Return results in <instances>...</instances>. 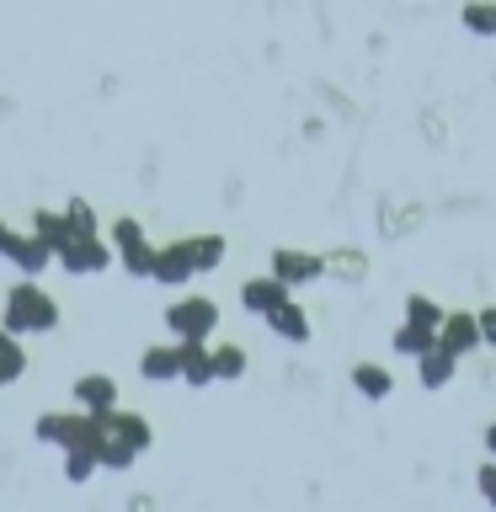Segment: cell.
Wrapping results in <instances>:
<instances>
[{
	"instance_id": "ba28073f",
	"label": "cell",
	"mask_w": 496,
	"mask_h": 512,
	"mask_svg": "<svg viewBox=\"0 0 496 512\" xmlns=\"http://www.w3.org/2000/svg\"><path fill=\"white\" fill-rule=\"evenodd\" d=\"M438 347L448 352V358H470L475 347H486V336H480V315H448Z\"/></svg>"
},
{
	"instance_id": "484cf974",
	"label": "cell",
	"mask_w": 496,
	"mask_h": 512,
	"mask_svg": "<svg viewBox=\"0 0 496 512\" xmlns=\"http://www.w3.org/2000/svg\"><path fill=\"white\" fill-rule=\"evenodd\" d=\"M139 240H144V224H139V219L123 214L118 224H112V246H118V251H123V246H139Z\"/></svg>"
},
{
	"instance_id": "3957f363",
	"label": "cell",
	"mask_w": 496,
	"mask_h": 512,
	"mask_svg": "<svg viewBox=\"0 0 496 512\" xmlns=\"http://www.w3.org/2000/svg\"><path fill=\"white\" fill-rule=\"evenodd\" d=\"M38 443L80 454V448H96V422L86 411H48V416H38Z\"/></svg>"
},
{
	"instance_id": "7c38bea8",
	"label": "cell",
	"mask_w": 496,
	"mask_h": 512,
	"mask_svg": "<svg viewBox=\"0 0 496 512\" xmlns=\"http://www.w3.org/2000/svg\"><path fill=\"white\" fill-rule=\"evenodd\" d=\"M198 272H192V262H187V246L176 240V246H160V256H155V283H166V288H182V283H192Z\"/></svg>"
},
{
	"instance_id": "44dd1931",
	"label": "cell",
	"mask_w": 496,
	"mask_h": 512,
	"mask_svg": "<svg viewBox=\"0 0 496 512\" xmlns=\"http://www.w3.org/2000/svg\"><path fill=\"white\" fill-rule=\"evenodd\" d=\"M214 368H219V384H235L240 374H246V352H240L235 342H219L214 347Z\"/></svg>"
},
{
	"instance_id": "7a4b0ae2",
	"label": "cell",
	"mask_w": 496,
	"mask_h": 512,
	"mask_svg": "<svg viewBox=\"0 0 496 512\" xmlns=\"http://www.w3.org/2000/svg\"><path fill=\"white\" fill-rule=\"evenodd\" d=\"M166 326H171L176 342H208L219 326V310H214V299H203V294H182V299H171Z\"/></svg>"
},
{
	"instance_id": "277c9868",
	"label": "cell",
	"mask_w": 496,
	"mask_h": 512,
	"mask_svg": "<svg viewBox=\"0 0 496 512\" xmlns=\"http://www.w3.org/2000/svg\"><path fill=\"white\" fill-rule=\"evenodd\" d=\"M0 251H6V262H11L16 272H22V283H32L48 262H59V256L48 251L38 235H22V230H6V235H0Z\"/></svg>"
},
{
	"instance_id": "ac0fdd59",
	"label": "cell",
	"mask_w": 496,
	"mask_h": 512,
	"mask_svg": "<svg viewBox=\"0 0 496 512\" xmlns=\"http://www.w3.org/2000/svg\"><path fill=\"white\" fill-rule=\"evenodd\" d=\"M395 352H406V358H432L438 352V331H422V326H400L395 331Z\"/></svg>"
},
{
	"instance_id": "ffe728a7",
	"label": "cell",
	"mask_w": 496,
	"mask_h": 512,
	"mask_svg": "<svg viewBox=\"0 0 496 512\" xmlns=\"http://www.w3.org/2000/svg\"><path fill=\"white\" fill-rule=\"evenodd\" d=\"M155 256H160V246L139 240V246H123L118 251V262L128 267V278H155Z\"/></svg>"
},
{
	"instance_id": "603a6c76",
	"label": "cell",
	"mask_w": 496,
	"mask_h": 512,
	"mask_svg": "<svg viewBox=\"0 0 496 512\" xmlns=\"http://www.w3.org/2000/svg\"><path fill=\"white\" fill-rule=\"evenodd\" d=\"M96 470H102V459H96V448H80V454H64V480H91Z\"/></svg>"
},
{
	"instance_id": "f1b7e54d",
	"label": "cell",
	"mask_w": 496,
	"mask_h": 512,
	"mask_svg": "<svg viewBox=\"0 0 496 512\" xmlns=\"http://www.w3.org/2000/svg\"><path fill=\"white\" fill-rule=\"evenodd\" d=\"M480 336H486V347H496V310H480Z\"/></svg>"
},
{
	"instance_id": "4316f807",
	"label": "cell",
	"mask_w": 496,
	"mask_h": 512,
	"mask_svg": "<svg viewBox=\"0 0 496 512\" xmlns=\"http://www.w3.org/2000/svg\"><path fill=\"white\" fill-rule=\"evenodd\" d=\"M22 368H27V352H22V342L11 336V342H6V379L16 384V379H22Z\"/></svg>"
},
{
	"instance_id": "5b68a950",
	"label": "cell",
	"mask_w": 496,
	"mask_h": 512,
	"mask_svg": "<svg viewBox=\"0 0 496 512\" xmlns=\"http://www.w3.org/2000/svg\"><path fill=\"white\" fill-rule=\"evenodd\" d=\"M320 272H326V256L315 251H272V278H278L283 288H299V283H315Z\"/></svg>"
},
{
	"instance_id": "30bf717a",
	"label": "cell",
	"mask_w": 496,
	"mask_h": 512,
	"mask_svg": "<svg viewBox=\"0 0 496 512\" xmlns=\"http://www.w3.org/2000/svg\"><path fill=\"white\" fill-rule=\"evenodd\" d=\"M139 374L150 379V384H171V379H182V347H171V342H155V347H144V358H139Z\"/></svg>"
},
{
	"instance_id": "7402d4cb",
	"label": "cell",
	"mask_w": 496,
	"mask_h": 512,
	"mask_svg": "<svg viewBox=\"0 0 496 512\" xmlns=\"http://www.w3.org/2000/svg\"><path fill=\"white\" fill-rule=\"evenodd\" d=\"M64 219H70L75 240H96V208H91L86 198H75L70 208H64Z\"/></svg>"
},
{
	"instance_id": "d4e9b609",
	"label": "cell",
	"mask_w": 496,
	"mask_h": 512,
	"mask_svg": "<svg viewBox=\"0 0 496 512\" xmlns=\"http://www.w3.org/2000/svg\"><path fill=\"white\" fill-rule=\"evenodd\" d=\"M118 427H123V438L134 443L139 454H144V448H150V422H144L139 411H118Z\"/></svg>"
},
{
	"instance_id": "83f0119b",
	"label": "cell",
	"mask_w": 496,
	"mask_h": 512,
	"mask_svg": "<svg viewBox=\"0 0 496 512\" xmlns=\"http://www.w3.org/2000/svg\"><path fill=\"white\" fill-rule=\"evenodd\" d=\"M480 496H486V502L496 507V459L486 464V470H480Z\"/></svg>"
},
{
	"instance_id": "d6986e66",
	"label": "cell",
	"mask_w": 496,
	"mask_h": 512,
	"mask_svg": "<svg viewBox=\"0 0 496 512\" xmlns=\"http://www.w3.org/2000/svg\"><path fill=\"white\" fill-rule=\"evenodd\" d=\"M454 368H459V358H448V352L438 347L432 358H422V363H416V374H422V384H427V390H443V384H454Z\"/></svg>"
},
{
	"instance_id": "52a82bcc",
	"label": "cell",
	"mask_w": 496,
	"mask_h": 512,
	"mask_svg": "<svg viewBox=\"0 0 496 512\" xmlns=\"http://www.w3.org/2000/svg\"><path fill=\"white\" fill-rule=\"evenodd\" d=\"M288 299H294V288H283L278 278H251V283H240V304H246V315L272 320Z\"/></svg>"
},
{
	"instance_id": "cb8c5ba5",
	"label": "cell",
	"mask_w": 496,
	"mask_h": 512,
	"mask_svg": "<svg viewBox=\"0 0 496 512\" xmlns=\"http://www.w3.org/2000/svg\"><path fill=\"white\" fill-rule=\"evenodd\" d=\"M459 22L470 32H480V38H496V6H464Z\"/></svg>"
},
{
	"instance_id": "e0dca14e",
	"label": "cell",
	"mask_w": 496,
	"mask_h": 512,
	"mask_svg": "<svg viewBox=\"0 0 496 512\" xmlns=\"http://www.w3.org/2000/svg\"><path fill=\"white\" fill-rule=\"evenodd\" d=\"M406 326H422V331H438V336H443L448 315H443V304H432L427 294H411V299H406Z\"/></svg>"
},
{
	"instance_id": "5bb4252c",
	"label": "cell",
	"mask_w": 496,
	"mask_h": 512,
	"mask_svg": "<svg viewBox=\"0 0 496 512\" xmlns=\"http://www.w3.org/2000/svg\"><path fill=\"white\" fill-rule=\"evenodd\" d=\"M267 326L278 331L283 342H310V315H304V304H299V299H288L283 310L267 320Z\"/></svg>"
},
{
	"instance_id": "2e32d148",
	"label": "cell",
	"mask_w": 496,
	"mask_h": 512,
	"mask_svg": "<svg viewBox=\"0 0 496 512\" xmlns=\"http://www.w3.org/2000/svg\"><path fill=\"white\" fill-rule=\"evenodd\" d=\"M182 246H187L192 272H214L224 262V235H192V240H182Z\"/></svg>"
},
{
	"instance_id": "6da1fadb",
	"label": "cell",
	"mask_w": 496,
	"mask_h": 512,
	"mask_svg": "<svg viewBox=\"0 0 496 512\" xmlns=\"http://www.w3.org/2000/svg\"><path fill=\"white\" fill-rule=\"evenodd\" d=\"M54 326H59V304L38 283H16L6 294V336H32V331H54Z\"/></svg>"
},
{
	"instance_id": "f546056e",
	"label": "cell",
	"mask_w": 496,
	"mask_h": 512,
	"mask_svg": "<svg viewBox=\"0 0 496 512\" xmlns=\"http://www.w3.org/2000/svg\"><path fill=\"white\" fill-rule=\"evenodd\" d=\"M486 454H491V459H496V422H491V427H486Z\"/></svg>"
},
{
	"instance_id": "9c48e42d",
	"label": "cell",
	"mask_w": 496,
	"mask_h": 512,
	"mask_svg": "<svg viewBox=\"0 0 496 512\" xmlns=\"http://www.w3.org/2000/svg\"><path fill=\"white\" fill-rule=\"evenodd\" d=\"M182 347V384L203 390V384H219V368H214V347L208 342H176Z\"/></svg>"
},
{
	"instance_id": "8fae6325",
	"label": "cell",
	"mask_w": 496,
	"mask_h": 512,
	"mask_svg": "<svg viewBox=\"0 0 496 512\" xmlns=\"http://www.w3.org/2000/svg\"><path fill=\"white\" fill-rule=\"evenodd\" d=\"M107 262H112V251L102 246V240H75V246L59 256V267L70 272V278H86V272H102Z\"/></svg>"
},
{
	"instance_id": "4fadbf2b",
	"label": "cell",
	"mask_w": 496,
	"mask_h": 512,
	"mask_svg": "<svg viewBox=\"0 0 496 512\" xmlns=\"http://www.w3.org/2000/svg\"><path fill=\"white\" fill-rule=\"evenodd\" d=\"M32 235H38V240H43V246L54 251V256H64V251L75 246L70 219H64V214H48V208H43V214H32Z\"/></svg>"
},
{
	"instance_id": "8992f818",
	"label": "cell",
	"mask_w": 496,
	"mask_h": 512,
	"mask_svg": "<svg viewBox=\"0 0 496 512\" xmlns=\"http://www.w3.org/2000/svg\"><path fill=\"white\" fill-rule=\"evenodd\" d=\"M70 390H75V411H86V416H112L118 411V384H112L107 374H80Z\"/></svg>"
},
{
	"instance_id": "9a60e30c",
	"label": "cell",
	"mask_w": 496,
	"mask_h": 512,
	"mask_svg": "<svg viewBox=\"0 0 496 512\" xmlns=\"http://www.w3.org/2000/svg\"><path fill=\"white\" fill-rule=\"evenodd\" d=\"M352 384H358L363 400H390V390H395L390 368H379V363H358L352 368Z\"/></svg>"
}]
</instances>
